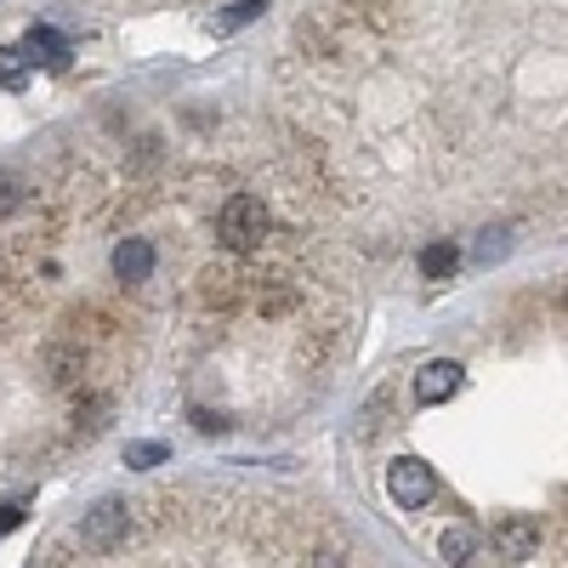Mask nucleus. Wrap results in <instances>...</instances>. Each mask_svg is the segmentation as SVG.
I'll return each mask as SVG.
<instances>
[{"mask_svg": "<svg viewBox=\"0 0 568 568\" xmlns=\"http://www.w3.org/2000/svg\"><path fill=\"white\" fill-rule=\"evenodd\" d=\"M273 233V211L256 200V194H233L222 211H216V240L233 251V256H245V251H256L262 240Z\"/></svg>", "mask_w": 568, "mask_h": 568, "instance_id": "f257e3e1", "label": "nucleus"}, {"mask_svg": "<svg viewBox=\"0 0 568 568\" xmlns=\"http://www.w3.org/2000/svg\"><path fill=\"white\" fill-rule=\"evenodd\" d=\"M125 535H131V506H125V500H98V506L80 517V546L98 551V557L120 551Z\"/></svg>", "mask_w": 568, "mask_h": 568, "instance_id": "f03ea898", "label": "nucleus"}, {"mask_svg": "<svg viewBox=\"0 0 568 568\" xmlns=\"http://www.w3.org/2000/svg\"><path fill=\"white\" fill-rule=\"evenodd\" d=\"M387 495H393L404 511L433 506V500H438V471L426 466L420 455H398V460L387 466Z\"/></svg>", "mask_w": 568, "mask_h": 568, "instance_id": "7ed1b4c3", "label": "nucleus"}, {"mask_svg": "<svg viewBox=\"0 0 568 568\" xmlns=\"http://www.w3.org/2000/svg\"><path fill=\"white\" fill-rule=\"evenodd\" d=\"M460 382H466V369H460L455 358H433V364L415 375V398H420V404H449V398L460 393Z\"/></svg>", "mask_w": 568, "mask_h": 568, "instance_id": "20e7f679", "label": "nucleus"}, {"mask_svg": "<svg viewBox=\"0 0 568 568\" xmlns=\"http://www.w3.org/2000/svg\"><path fill=\"white\" fill-rule=\"evenodd\" d=\"M495 546H500V557H511V562H529V557H535V546H540L535 517H524V511H506L500 524H495Z\"/></svg>", "mask_w": 568, "mask_h": 568, "instance_id": "39448f33", "label": "nucleus"}, {"mask_svg": "<svg viewBox=\"0 0 568 568\" xmlns=\"http://www.w3.org/2000/svg\"><path fill=\"white\" fill-rule=\"evenodd\" d=\"M154 273V245L149 240H120L114 245V278L120 284H149Z\"/></svg>", "mask_w": 568, "mask_h": 568, "instance_id": "423d86ee", "label": "nucleus"}, {"mask_svg": "<svg viewBox=\"0 0 568 568\" xmlns=\"http://www.w3.org/2000/svg\"><path fill=\"white\" fill-rule=\"evenodd\" d=\"M438 557L449 568H471V557H478V529H466V524H449L438 535Z\"/></svg>", "mask_w": 568, "mask_h": 568, "instance_id": "0eeeda50", "label": "nucleus"}, {"mask_svg": "<svg viewBox=\"0 0 568 568\" xmlns=\"http://www.w3.org/2000/svg\"><path fill=\"white\" fill-rule=\"evenodd\" d=\"M329 12H336L342 23H369V29H382V23L398 12V0H336Z\"/></svg>", "mask_w": 568, "mask_h": 568, "instance_id": "6e6552de", "label": "nucleus"}, {"mask_svg": "<svg viewBox=\"0 0 568 568\" xmlns=\"http://www.w3.org/2000/svg\"><path fill=\"white\" fill-rule=\"evenodd\" d=\"M40 52V63H52V69H63L69 63V40L58 34V29H34L29 34V58Z\"/></svg>", "mask_w": 568, "mask_h": 568, "instance_id": "1a4fd4ad", "label": "nucleus"}, {"mask_svg": "<svg viewBox=\"0 0 568 568\" xmlns=\"http://www.w3.org/2000/svg\"><path fill=\"white\" fill-rule=\"evenodd\" d=\"M455 267H460V251H455L449 240H438V245L420 251V273H426V278H449Z\"/></svg>", "mask_w": 568, "mask_h": 568, "instance_id": "9d476101", "label": "nucleus"}, {"mask_svg": "<svg viewBox=\"0 0 568 568\" xmlns=\"http://www.w3.org/2000/svg\"><path fill=\"white\" fill-rule=\"evenodd\" d=\"M45 369H52V387H69L74 375L85 369V358L74 347H52V353H45Z\"/></svg>", "mask_w": 568, "mask_h": 568, "instance_id": "9b49d317", "label": "nucleus"}, {"mask_svg": "<svg viewBox=\"0 0 568 568\" xmlns=\"http://www.w3.org/2000/svg\"><path fill=\"white\" fill-rule=\"evenodd\" d=\"M171 449L165 444H125V466H136V471H149V466H160Z\"/></svg>", "mask_w": 568, "mask_h": 568, "instance_id": "f8f14e48", "label": "nucleus"}, {"mask_svg": "<svg viewBox=\"0 0 568 568\" xmlns=\"http://www.w3.org/2000/svg\"><path fill=\"white\" fill-rule=\"evenodd\" d=\"M0 85L7 91L23 85V52H12V45H0Z\"/></svg>", "mask_w": 568, "mask_h": 568, "instance_id": "ddd939ff", "label": "nucleus"}, {"mask_svg": "<svg viewBox=\"0 0 568 568\" xmlns=\"http://www.w3.org/2000/svg\"><path fill=\"white\" fill-rule=\"evenodd\" d=\"M256 307H262L267 318H278V313H291V307H296V291H284V284H278V291H262Z\"/></svg>", "mask_w": 568, "mask_h": 568, "instance_id": "4468645a", "label": "nucleus"}, {"mask_svg": "<svg viewBox=\"0 0 568 568\" xmlns=\"http://www.w3.org/2000/svg\"><path fill=\"white\" fill-rule=\"evenodd\" d=\"M262 12H267V0H240V7H233L216 29H240V23H251V18H262Z\"/></svg>", "mask_w": 568, "mask_h": 568, "instance_id": "2eb2a0df", "label": "nucleus"}, {"mask_svg": "<svg viewBox=\"0 0 568 568\" xmlns=\"http://www.w3.org/2000/svg\"><path fill=\"white\" fill-rule=\"evenodd\" d=\"M194 426H200V433H227V415H211V409H194Z\"/></svg>", "mask_w": 568, "mask_h": 568, "instance_id": "dca6fc26", "label": "nucleus"}, {"mask_svg": "<svg viewBox=\"0 0 568 568\" xmlns=\"http://www.w3.org/2000/svg\"><path fill=\"white\" fill-rule=\"evenodd\" d=\"M23 524V506H12V500H0V535L7 529H18Z\"/></svg>", "mask_w": 568, "mask_h": 568, "instance_id": "f3484780", "label": "nucleus"}, {"mask_svg": "<svg viewBox=\"0 0 568 568\" xmlns=\"http://www.w3.org/2000/svg\"><path fill=\"white\" fill-rule=\"evenodd\" d=\"M313 568H342V562H336V551H318V562H313Z\"/></svg>", "mask_w": 568, "mask_h": 568, "instance_id": "a211bd4d", "label": "nucleus"}]
</instances>
